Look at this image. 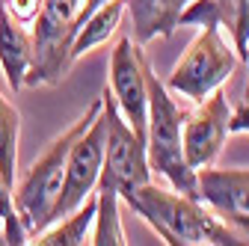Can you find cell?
Here are the masks:
<instances>
[{"label":"cell","mask_w":249,"mask_h":246,"mask_svg":"<svg viewBox=\"0 0 249 246\" xmlns=\"http://www.w3.org/2000/svg\"><path fill=\"white\" fill-rule=\"evenodd\" d=\"M196 187L199 199L249 243V169H220L213 163L196 172Z\"/></svg>","instance_id":"obj_10"},{"label":"cell","mask_w":249,"mask_h":246,"mask_svg":"<svg viewBox=\"0 0 249 246\" xmlns=\"http://www.w3.org/2000/svg\"><path fill=\"white\" fill-rule=\"evenodd\" d=\"M148 56L142 45L131 36H122L110 51V80L107 89L122 113V119L145 140L148 122Z\"/></svg>","instance_id":"obj_7"},{"label":"cell","mask_w":249,"mask_h":246,"mask_svg":"<svg viewBox=\"0 0 249 246\" xmlns=\"http://www.w3.org/2000/svg\"><path fill=\"white\" fill-rule=\"evenodd\" d=\"M229 131H231V134H249V101H243V104H237V107L231 110Z\"/></svg>","instance_id":"obj_19"},{"label":"cell","mask_w":249,"mask_h":246,"mask_svg":"<svg viewBox=\"0 0 249 246\" xmlns=\"http://www.w3.org/2000/svg\"><path fill=\"white\" fill-rule=\"evenodd\" d=\"M83 0H42L33 33V66L27 71L24 86H53L71 69V39L80 21Z\"/></svg>","instance_id":"obj_5"},{"label":"cell","mask_w":249,"mask_h":246,"mask_svg":"<svg viewBox=\"0 0 249 246\" xmlns=\"http://www.w3.org/2000/svg\"><path fill=\"white\" fill-rule=\"evenodd\" d=\"M193 0H124V15L131 18V39L151 45L154 39H169L181 27V15Z\"/></svg>","instance_id":"obj_12"},{"label":"cell","mask_w":249,"mask_h":246,"mask_svg":"<svg viewBox=\"0 0 249 246\" xmlns=\"http://www.w3.org/2000/svg\"><path fill=\"white\" fill-rule=\"evenodd\" d=\"M101 113V98H95L89 104V110L74 119V125L66 128L51 145L45 155H39V160H33L30 166L12 187V205L18 211V220L27 231V243L30 237H36L42 228L51 226L53 220V208L62 190V178H66V160H69V148L71 142L92 125V119Z\"/></svg>","instance_id":"obj_2"},{"label":"cell","mask_w":249,"mask_h":246,"mask_svg":"<svg viewBox=\"0 0 249 246\" xmlns=\"http://www.w3.org/2000/svg\"><path fill=\"white\" fill-rule=\"evenodd\" d=\"M92 220H95V193L86 202H80L74 211H69L66 217L53 220L36 237H30V243H39V246H83V243H89Z\"/></svg>","instance_id":"obj_15"},{"label":"cell","mask_w":249,"mask_h":246,"mask_svg":"<svg viewBox=\"0 0 249 246\" xmlns=\"http://www.w3.org/2000/svg\"><path fill=\"white\" fill-rule=\"evenodd\" d=\"M122 202L169 246H240L246 243L199 196H184L172 187H158L154 181L137 187Z\"/></svg>","instance_id":"obj_1"},{"label":"cell","mask_w":249,"mask_h":246,"mask_svg":"<svg viewBox=\"0 0 249 246\" xmlns=\"http://www.w3.org/2000/svg\"><path fill=\"white\" fill-rule=\"evenodd\" d=\"M187 110L178 104V98L166 89V83L148 69V122H145V155L151 175H160L172 190L184 196H199L196 172L187 166L184 158V128Z\"/></svg>","instance_id":"obj_3"},{"label":"cell","mask_w":249,"mask_h":246,"mask_svg":"<svg viewBox=\"0 0 249 246\" xmlns=\"http://www.w3.org/2000/svg\"><path fill=\"white\" fill-rule=\"evenodd\" d=\"M101 119H104V166L98 187H110L119 193V199H124L128 193L151 181L145 140L122 119L107 86L101 92Z\"/></svg>","instance_id":"obj_6"},{"label":"cell","mask_w":249,"mask_h":246,"mask_svg":"<svg viewBox=\"0 0 249 246\" xmlns=\"http://www.w3.org/2000/svg\"><path fill=\"white\" fill-rule=\"evenodd\" d=\"M181 27H220L243 63L249 45V0H193L181 15Z\"/></svg>","instance_id":"obj_11"},{"label":"cell","mask_w":249,"mask_h":246,"mask_svg":"<svg viewBox=\"0 0 249 246\" xmlns=\"http://www.w3.org/2000/svg\"><path fill=\"white\" fill-rule=\"evenodd\" d=\"M231 101L226 89H216L193 110H187L184 128H181V142H184V158L193 172L208 169L223 155L226 140H229V122H231Z\"/></svg>","instance_id":"obj_8"},{"label":"cell","mask_w":249,"mask_h":246,"mask_svg":"<svg viewBox=\"0 0 249 246\" xmlns=\"http://www.w3.org/2000/svg\"><path fill=\"white\" fill-rule=\"evenodd\" d=\"M101 3H104V0H83V6H80V21H83L92 9H95V6H101ZM80 21H77V24H80Z\"/></svg>","instance_id":"obj_20"},{"label":"cell","mask_w":249,"mask_h":246,"mask_svg":"<svg viewBox=\"0 0 249 246\" xmlns=\"http://www.w3.org/2000/svg\"><path fill=\"white\" fill-rule=\"evenodd\" d=\"M237 66H240V56L231 39L220 27H202L175 63L166 80V89L175 98L199 104L211 92L223 89L226 80H231V74L237 71Z\"/></svg>","instance_id":"obj_4"},{"label":"cell","mask_w":249,"mask_h":246,"mask_svg":"<svg viewBox=\"0 0 249 246\" xmlns=\"http://www.w3.org/2000/svg\"><path fill=\"white\" fill-rule=\"evenodd\" d=\"M18 140H21V116L15 104L0 92V181L12 190L18 172Z\"/></svg>","instance_id":"obj_17"},{"label":"cell","mask_w":249,"mask_h":246,"mask_svg":"<svg viewBox=\"0 0 249 246\" xmlns=\"http://www.w3.org/2000/svg\"><path fill=\"white\" fill-rule=\"evenodd\" d=\"M101 166H104V119L98 113L92 119V125L69 148L66 178H62V190H59V199L53 208V220L66 217L69 211H74L80 202H86L95 193L98 178H101Z\"/></svg>","instance_id":"obj_9"},{"label":"cell","mask_w":249,"mask_h":246,"mask_svg":"<svg viewBox=\"0 0 249 246\" xmlns=\"http://www.w3.org/2000/svg\"><path fill=\"white\" fill-rule=\"evenodd\" d=\"M124 15V0H104L101 6H95L74 30L71 39V59H80L83 53L95 51L98 45L110 42V36L119 33Z\"/></svg>","instance_id":"obj_14"},{"label":"cell","mask_w":249,"mask_h":246,"mask_svg":"<svg viewBox=\"0 0 249 246\" xmlns=\"http://www.w3.org/2000/svg\"><path fill=\"white\" fill-rule=\"evenodd\" d=\"M89 243L95 246H124V226H122V199L110 187H95V220H92Z\"/></svg>","instance_id":"obj_16"},{"label":"cell","mask_w":249,"mask_h":246,"mask_svg":"<svg viewBox=\"0 0 249 246\" xmlns=\"http://www.w3.org/2000/svg\"><path fill=\"white\" fill-rule=\"evenodd\" d=\"M243 63H246V83H243V101H249V45H246V56H243Z\"/></svg>","instance_id":"obj_21"},{"label":"cell","mask_w":249,"mask_h":246,"mask_svg":"<svg viewBox=\"0 0 249 246\" xmlns=\"http://www.w3.org/2000/svg\"><path fill=\"white\" fill-rule=\"evenodd\" d=\"M30 66H33V33L27 24L12 21L0 9V71L12 95L24 89Z\"/></svg>","instance_id":"obj_13"},{"label":"cell","mask_w":249,"mask_h":246,"mask_svg":"<svg viewBox=\"0 0 249 246\" xmlns=\"http://www.w3.org/2000/svg\"><path fill=\"white\" fill-rule=\"evenodd\" d=\"M0 9H3L12 21L18 24H33L39 9H42V0H0Z\"/></svg>","instance_id":"obj_18"}]
</instances>
